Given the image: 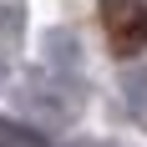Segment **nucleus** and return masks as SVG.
<instances>
[{"instance_id": "obj_1", "label": "nucleus", "mask_w": 147, "mask_h": 147, "mask_svg": "<svg viewBox=\"0 0 147 147\" xmlns=\"http://www.w3.org/2000/svg\"><path fill=\"white\" fill-rule=\"evenodd\" d=\"M102 30L117 56H137L147 46V0H102Z\"/></svg>"}]
</instances>
